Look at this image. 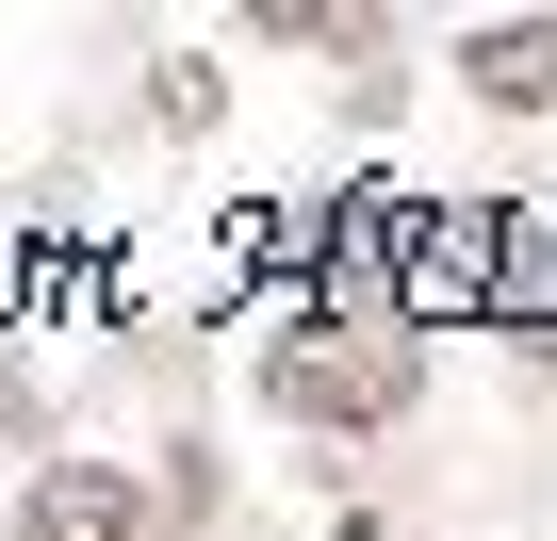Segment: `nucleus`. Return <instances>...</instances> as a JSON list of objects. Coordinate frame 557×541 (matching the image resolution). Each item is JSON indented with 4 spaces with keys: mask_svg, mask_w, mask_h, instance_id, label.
Masks as SVG:
<instances>
[{
    "mask_svg": "<svg viewBox=\"0 0 557 541\" xmlns=\"http://www.w3.org/2000/svg\"><path fill=\"white\" fill-rule=\"evenodd\" d=\"M262 394L296 427H394L410 410V296H296L262 329Z\"/></svg>",
    "mask_w": 557,
    "mask_h": 541,
    "instance_id": "nucleus-1",
    "label": "nucleus"
},
{
    "mask_svg": "<svg viewBox=\"0 0 557 541\" xmlns=\"http://www.w3.org/2000/svg\"><path fill=\"white\" fill-rule=\"evenodd\" d=\"M17 541H164V508H148L132 459H50L17 492Z\"/></svg>",
    "mask_w": 557,
    "mask_h": 541,
    "instance_id": "nucleus-2",
    "label": "nucleus"
},
{
    "mask_svg": "<svg viewBox=\"0 0 557 541\" xmlns=\"http://www.w3.org/2000/svg\"><path fill=\"white\" fill-rule=\"evenodd\" d=\"M459 83H475L492 115H557V17H492V34H459Z\"/></svg>",
    "mask_w": 557,
    "mask_h": 541,
    "instance_id": "nucleus-3",
    "label": "nucleus"
},
{
    "mask_svg": "<svg viewBox=\"0 0 557 541\" xmlns=\"http://www.w3.org/2000/svg\"><path fill=\"white\" fill-rule=\"evenodd\" d=\"M213 99H230L213 66H164V83H148V115H164V132H213Z\"/></svg>",
    "mask_w": 557,
    "mask_h": 541,
    "instance_id": "nucleus-4",
    "label": "nucleus"
},
{
    "mask_svg": "<svg viewBox=\"0 0 557 541\" xmlns=\"http://www.w3.org/2000/svg\"><path fill=\"white\" fill-rule=\"evenodd\" d=\"M524 361H557V312H524Z\"/></svg>",
    "mask_w": 557,
    "mask_h": 541,
    "instance_id": "nucleus-5",
    "label": "nucleus"
}]
</instances>
